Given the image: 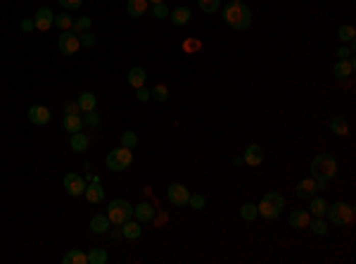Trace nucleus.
Returning a JSON list of instances; mask_svg holds the SVG:
<instances>
[{
    "label": "nucleus",
    "instance_id": "a878e982",
    "mask_svg": "<svg viewBox=\"0 0 356 264\" xmlns=\"http://www.w3.org/2000/svg\"><path fill=\"white\" fill-rule=\"evenodd\" d=\"M110 219H107V214H95L93 219H90V231L93 233H107V229H110Z\"/></svg>",
    "mask_w": 356,
    "mask_h": 264
},
{
    "label": "nucleus",
    "instance_id": "c85d7f7f",
    "mask_svg": "<svg viewBox=\"0 0 356 264\" xmlns=\"http://www.w3.org/2000/svg\"><path fill=\"white\" fill-rule=\"evenodd\" d=\"M62 264H88L86 262V252H81L79 248L69 250L64 257H62Z\"/></svg>",
    "mask_w": 356,
    "mask_h": 264
},
{
    "label": "nucleus",
    "instance_id": "f03ea898",
    "mask_svg": "<svg viewBox=\"0 0 356 264\" xmlns=\"http://www.w3.org/2000/svg\"><path fill=\"white\" fill-rule=\"evenodd\" d=\"M335 174H337V160L330 153H321L311 160V176L316 181H325L328 183L330 179H335Z\"/></svg>",
    "mask_w": 356,
    "mask_h": 264
},
{
    "label": "nucleus",
    "instance_id": "4468645a",
    "mask_svg": "<svg viewBox=\"0 0 356 264\" xmlns=\"http://www.w3.org/2000/svg\"><path fill=\"white\" fill-rule=\"evenodd\" d=\"M354 69H356V62L351 57H347V60H337L335 67H333V74H335V79L342 81V79H349L354 74Z\"/></svg>",
    "mask_w": 356,
    "mask_h": 264
},
{
    "label": "nucleus",
    "instance_id": "0eeeda50",
    "mask_svg": "<svg viewBox=\"0 0 356 264\" xmlns=\"http://www.w3.org/2000/svg\"><path fill=\"white\" fill-rule=\"evenodd\" d=\"M57 48H60L62 55H76L79 48H81V43H79V34H74L71 29L62 31L60 38H57Z\"/></svg>",
    "mask_w": 356,
    "mask_h": 264
},
{
    "label": "nucleus",
    "instance_id": "72a5a7b5",
    "mask_svg": "<svg viewBox=\"0 0 356 264\" xmlns=\"http://www.w3.org/2000/svg\"><path fill=\"white\" fill-rule=\"evenodd\" d=\"M197 5L205 14H214L221 7V0H197Z\"/></svg>",
    "mask_w": 356,
    "mask_h": 264
},
{
    "label": "nucleus",
    "instance_id": "7ed1b4c3",
    "mask_svg": "<svg viewBox=\"0 0 356 264\" xmlns=\"http://www.w3.org/2000/svg\"><path fill=\"white\" fill-rule=\"evenodd\" d=\"M257 209H259V217L278 219V217L283 214V209H285V198H283V193H278V190H268V193L259 200Z\"/></svg>",
    "mask_w": 356,
    "mask_h": 264
},
{
    "label": "nucleus",
    "instance_id": "a211bd4d",
    "mask_svg": "<svg viewBox=\"0 0 356 264\" xmlns=\"http://www.w3.org/2000/svg\"><path fill=\"white\" fill-rule=\"evenodd\" d=\"M330 131L335 133V136H340V138H344V136H349V122L342 114H335V117L330 119Z\"/></svg>",
    "mask_w": 356,
    "mask_h": 264
},
{
    "label": "nucleus",
    "instance_id": "ea45409f",
    "mask_svg": "<svg viewBox=\"0 0 356 264\" xmlns=\"http://www.w3.org/2000/svg\"><path fill=\"white\" fill-rule=\"evenodd\" d=\"M188 205H190L192 209H205L207 200H205V195H190V200H188Z\"/></svg>",
    "mask_w": 356,
    "mask_h": 264
},
{
    "label": "nucleus",
    "instance_id": "2eb2a0df",
    "mask_svg": "<svg viewBox=\"0 0 356 264\" xmlns=\"http://www.w3.org/2000/svg\"><path fill=\"white\" fill-rule=\"evenodd\" d=\"M288 222L292 229H307L309 222H311V214H309V209H295V212L288 217Z\"/></svg>",
    "mask_w": 356,
    "mask_h": 264
},
{
    "label": "nucleus",
    "instance_id": "4be33fe9",
    "mask_svg": "<svg viewBox=\"0 0 356 264\" xmlns=\"http://www.w3.org/2000/svg\"><path fill=\"white\" fill-rule=\"evenodd\" d=\"M83 195H86V200L93 202V205H97V202H103L105 198V190L100 183H90V186H86V190H83Z\"/></svg>",
    "mask_w": 356,
    "mask_h": 264
},
{
    "label": "nucleus",
    "instance_id": "e433bc0d",
    "mask_svg": "<svg viewBox=\"0 0 356 264\" xmlns=\"http://www.w3.org/2000/svg\"><path fill=\"white\" fill-rule=\"evenodd\" d=\"M90 29V17H79V19H74V24H71V31L74 34H83V31H88Z\"/></svg>",
    "mask_w": 356,
    "mask_h": 264
},
{
    "label": "nucleus",
    "instance_id": "a19ab883",
    "mask_svg": "<svg viewBox=\"0 0 356 264\" xmlns=\"http://www.w3.org/2000/svg\"><path fill=\"white\" fill-rule=\"evenodd\" d=\"M62 7H67V10H79L83 5V0H60Z\"/></svg>",
    "mask_w": 356,
    "mask_h": 264
},
{
    "label": "nucleus",
    "instance_id": "cd10ccee",
    "mask_svg": "<svg viewBox=\"0 0 356 264\" xmlns=\"http://www.w3.org/2000/svg\"><path fill=\"white\" fill-rule=\"evenodd\" d=\"M107 252L103 250V248H93L90 252H86V262L88 264H107Z\"/></svg>",
    "mask_w": 356,
    "mask_h": 264
},
{
    "label": "nucleus",
    "instance_id": "3c124183",
    "mask_svg": "<svg viewBox=\"0 0 356 264\" xmlns=\"http://www.w3.org/2000/svg\"><path fill=\"white\" fill-rule=\"evenodd\" d=\"M238 3H242V0H238Z\"/></svg>",
    "mask_w": 356,
    "mask_h": 264
},
{
    "label": "nucleus",
    "instance_id": "49530a36",
    "mask_svg": "<svg viewBox=\"0 0 356 264\" xmlns=\"http://www.w3.org/2000/svg\"><path fill=\"white\" fill-rule=\"evenodd\" d=\"M183 50H188V53H190V50H199V41H185Z\"/></svg>",
    "mask_w": 356,
    "mask_h": 264
},
{
    "label": "nucleus",
    "instance_id": "09e8293b",
    "mask_svg": "<svg viewBox=\"0 0 356 264\" xmlns=\"http://www.w3.org/2000/svg\"><path fill=\"white\" fill-rule=\"evenodd\" d=\"M233 164H235V167H242L245 162H242V157H233Z\"/></svg>",
    "mask_w": 356,
    "mask_h": 264
},
{
    "label": "nucleus",
    "instance_id": "6e6552de",
    "mask_svg": "<svg viewBox=\"0 0 356 264\" xmlns=\"http://www.w3.org/2000/svg\"><path fill=\"white\" fill-rule=\"evenodd\" d=\"M166 195H169V202H171L173 207H185L188 200H190V190L183 183H171L169 190H166Z\"/></svg>",
    "mask_w": 356,
    "mask_h": 264
},
{
    "label": "nucleus",
    "instance_id": "4c0bfd02",
    "mask_svg": "<svg viewBox=\"0 0 356 264\" xmlns=\"http://www.w3.org/2000/svg\"><path fill=\"white\" fill-rule=\"evenodd\" d=\"M121 146L129 148V150H133V148L138 146V136L133 131H123L121 133Z\"/></svg>",
    "mask_w": 356,
    "mask_h": 264
},
{
    "label": "nucleus",
    "instance_id": "8fccbe9b",
    "mask_svg": "<svg viewBox=\"0 0 356 264\" xmlns=\"http://www.w3.org/2000/svg\"><path fill=\"white\" fill-rule=\"evenodd\" d=\"M147 3H152V5H155V3H164V0H147Z\"/></svg>",
    "mask_w": 356,
    "mask_h": 264
},
{
    "label": "nucleus",
    "instance_id": "423d86ee",
    "mask_svg": "<svg viewBox=\"0 0 356 264\" xmlns=\"http://www.w3.org/2000/svg\"><path fill=\"white\" fill-rule=\"evenodd\" d=\"M325 214H328L330 224H335V226H347V224H351V219H354V205H349V202H333V205H328Z\"/></svg>",
    "mask_w": 356,
    "mask_h": 264
},
{
    "label": "nucleus",
    "instance_id": "37998d69",
    "mask_svg": "<svg viewBox=\"0 0 356 264\" xmlns=\"http://www.w3.org/2000/svg\"><path fill=\"white\" fill-rule=\"evenodd\" d=\"M86 124H88V126H97V124H100V117L95 114V110L86 112Z\"/></svg>",
    "mask_w": 356,
    "mask_h": 264
},
{
    "label": "nucleus",
    "instance_id": "b1692460",
    "mask_svg": "<svg viewBox=\"0 0 356 264\" xmlns=\"http://www.w3.org/2000/svg\"><path fill=\"white\" fill-rule=\"evenodd\" d=\"M145 79H147V74H145L143 67H133V69L129 71V86L131 88H140V86H145Z\"/></svg>",
    "mask_w": 356,
    "mask_h": 264
},
{
    "label": "nucleus",
    "instance_id": "ddd939ff",
    "mask_svg": "<svg viewBox=\"0 0 356 264\" xmlns=\"http://www.w3.org/2000/svg\"><path fill=\"white\" fill-rule=\"evenodd\" d=\"M34 24L38 31H48L50 27H55V12L50 7H38V12L34 17Z\"/></svg>",
    "mask_w": 356,
    "mask_h": 264
},
{
    "label": "nucleus",
    "instance_id": "393cba45",
    "mask_svg": "<svg viewBox=\"0 0 356 264\" xmlns=\"http://www.w3.org/2000/svg\"><path fill=\"white\" fill-rule=\"evenodd\" d=\"M76 105H79V110H81V112H93V110H95V105H97V98L93 95V93H88V90H86V93H81V95H79Z\"/></svg>",
    "mask_w": 356,
    "mask_h": 264
},
{
    "label": "nucleus",
    "instance_id": "dca6fc26",
    "mask_svg": "<svg viewBox=\"0 0 356 264\" xmlns=\"http://www.w3.org/2000/svg\"><path fill=\"white\" fill-rule=\"evenodd\" d=\"M121 236L129 238V241H138V238L143 236V226H140V222H133V219L123 222L121 224Z\"/></svg>",
    "mask_w": 356,
    "mask_h": 264
},
{
    "label": "nucleus",
    "instance_id": "9b49d317",
    "mask_svg": "<svg viewBox=\"0 0 356 264\" xmlns=\"http://www.w3.org/2000/svg\"><path fill=\"white\" fill-rule=\"evenodd\" d=\"M27 114H29V122L36 126H45V124H50V119H53V114H50V110L45 105H31Z\"/></svg>",
    "mask_w": 356,
    "mask_h": 264
},
{
    "label": "nucleus",
    "instance_id": "f257e3e1",
    "mask_svg": "<svg viewBox=\"0 0 356 264\" xmlns=\"http://www.w3.org/2000/svg\"><path fill=\"white\" fill-rule=\"evenodd\" d=\"M223 21H226L231 29H235V31L249 29L252 27V10H249L245 3L231 0V3L223 7Z\"/></svg>",
    "mask_w": 356,
    "mask_h": 264
},
{
    "label": "nucleus",
    "instance_id": "6ab92c4d",
    "mask_svg": "<svg viewBox=\"0 0 356 264\" xmlns=\"http://www.w3.org/2000/svg\"><path fill=\"white\" fill-rule=\"evenodd\" d=\"M147 0H129L126 3V12H129V17H133V19H140L145 12H147Z\"/></svg>",
    "mask_w": 356,
    "mask_h": 264
},
{
    "label": "nucleus",
    "instance_id": "c03bdc74",
    "mask_svg": "<svg viewBox=\"0 0 356 264\" xmlns=\"http://www.w3.org/2000/svg\"><path fill=\"white\" fill-rule=\"evenodd\" d=\"M354 55V53H351V48H347V45H340V48H337V57H340V60H347V57H351Z\"/></svg>",
    "mask_w": 356,
    "mask_h": 264
},
{
    "label": "nucleus",
    "instance_id": "a18cd8bd",
    "mask_svg": "<svg viewBox=\"0 0 356 264\" xmlns=\"http://www.w3.org/2000/svg\"><path fill=\"white\" fill-rule=\"evenodd\" d=\"M21 31H24V34H29V31H34L36 29V24H34V19H21Z\"/></svg>",
    "mask_w": 356,
    "mask_h": 264
},
{
    "label": "nucleus",
    "instance_id": "58836bf2",
    "mask_svg": "<svg viewBox=\"0 0 356 264\" xmlns=\"http://www.w3.org/2000/svg\"><path fill=\"white\" fill-rule=\"evenodd\" d=\"M79 43H81V48H93L95 45V34L93 31H83V34H79Z\"/></svg>",
    "mask_w": 356,
    "mask_h": 264
},
{
    "label": "nucleus",
    "instance_id": "412c9836",
    "mask_svg": "<svg viewBox=\"0 0 356 264\" xmlns=\"http://www.w3.org/2000/svg\"><path fill=\"white\" fill-rule=\"evenodd\" d=\"M309 200H311V205H309V214H311V217H325V209H328L325 198L314 195V198H309Z\"/></svg>",
    "mask_w": 356,
    "mask_h": 264
},
{
    "label": "nucleus",
    "instance_id": "5701e85b",
    "mask_svg": "<svg viewBox=\"0 0 356 264\" xmlns=\"http://www.w3.org/2000/svg\"><path fill=\"white\" fill-rule=\"evenodd\" d=\"M88 136L86 133H81V131H76V133H71V140H69V146H71V150H76V153H86L88 150Z\"/></svg>",
    "mask_w": 356,
    "mask_h": 264
},
{
    "label": "nucleus",
    "instance_id": "39448f33",
    "mask_svg": "<svg viewBox=\"0 0 356 264\" xmlns=\"http://www.w3.org/2000/svg\"><path fill=\"white\" fill-rule=\"evenodd\" d=\"M131 162H133V150H129V148H123V146L110 150L107 157H105V164H107L110 172H123V169L131 167Z\"/></svg>",
    "mask_w": 356,
    "mask_h": 264
},
{
    "label": "nucleus",
    "instance_id": "473e14b6",
    "mask_svg": "<svg viewBox=\"0 0 356 264\" xmlns=\"http://www.w3.org/2000/svg\"><path fill=\"white\" fill-rule=\"evenodd\" d=\"M150 98L152 100H157V103H166V100H169V88H166L164 84L155 86V88L150 90Z\"/></svg>",
    "mask_w": 356,
    "mask_h": 264
},
{
    "label": "nucleus",
    "instance_id": "f8f14e48",
    "mask_svg": "<svg viewBox=\"0 0 356 264\" xmlns=\"http://www.w3.org/2000/svg\"><path fill=\"white\" fill-rule=\"evenodd\" d=\"M264 148L259 143H252V146L245 148V153H242V162H245L247 167H259L261 162H264Z\"/></svg>",
    "mask_w": 356,
    "mask_h": 264
},
{
    "label": "nucleus",
    "instance_id": "79ce46f5",
    "mask_svg": "<svg viewBox=\"0 0 356 264\" xmlns=\"http://www.w3.org/2000/svg\"><path fill=\"white\" fill-rule=\"evenodd\" d=\"M136 98L140 103H147V100H150V90L145 88V86H140V88H136Z\"/></svg>",
    "mask_w": 356,
    "mask_h": 264
},
{
    "label": "nucleus",
    "instance_id": "c9c22d12",
    "mask_svg": "<svg viewBox=\"0 0 356 264\" xmlns=\"http://www.w3.org/2000/svg\"><path fill=\"white\" fill-rule=\"evenodd\" d=\"M169 14H171V10H169L164 3H155V5H152V17H155V19H166Z\"/></svg>",
    "mask_w": 356,
    "mask_h": 264
},
{
    "label": "nucleus",
    "instance_id": "1a4fd4ad",
    "mask_svg": "<svg viewBox=\"0 0 356 264\" xmlns=\"http://www.w3.org/2000/svg\"><path fill=\"white\" fill-rule=\"evenodd\" d=\"M318 190H325V181H316L314 176L311 179H301L297 183V195L299 198H314Z\"/></svg>",
    "mask_w": 356,
    "mask_h": 264
},
{
    "label": "nucleus",
    "instance_id": "7c9ffc66",
    "mask_svg": "<svg viewBox=\"0 0 356 264\" xmlns=\"http://www.w3.org/2000/svg\"><path fill=\"white\" fill-rule=\"evenodd\" d=\"M240 217H242L245 222H254V219L259 217V209H257V205H252V202H245V205L240 207Z\"/></svg>",
    "mask_w": 356,
    "mask_h": 264
},
{
    "label": "nucleus",
    "instance_id": "20e7f679",
    "mask_svg": "<svg viewBox=\"0 0 356 264\" xmlns=\"http://www.w3.org/2000/svg\"><path fill=\"white\" fill-rule=\"evenodd\" d=\"M107 219H110L114 226H121L123 222L133 219V205H131L129 200H123V198L112 200L110 205H107Z\"/></svg>",
    "mask_w": 356,
    "mask_h": 264
},
{
    "label": "nucleus",
    "instance_id": "de8ad7c7",
    "mask_svg": "<svg viewBox=\"0 0 356 264\" xmlns=\"http://www.w3.org/2000/svg\"><path fill=\"white\" fill-rule=\"evenodd\" d=\"M79 112V105H67V114H76Z\"/></svg>",
    "mask_w": 356,
    "mask_h": 264
},
{
    "label": "nucleus",
    "instance_id": "c756f323",
    "mask_svg": "<svg viewBox=\"0 0 356 264\" xmlns=\"http://www.w3.org/2000/svg\"><path fill=\"white\" fill-rule=\"evenodd\" d=\"M311 231H314L316 236H328V222L323 219V217H314L311 222H309Z\"/></svg>",
    "mask_w": 356,
    "mask_h": 264
},
{
    "label": "nucleus",
    "instance_id": "f3484780",
    "mask_svg": "<svg viewBox=\"0 0 356 264\" xmlns=\"http://www.w3.org/2000/svg\"><path fill=\"white\" fill-rule=\"evenodd\" d=\"M133 217H136L140 224L152 222V219H155V207H152L150 202H140V205L133 207Z\"/></svg>",
    "mask_w": 356,
    "mask_h": 264
},
{
    "label": "nucleus",
    "instance_id": "f704fd0d",
    "mask_svg": "<svg viewBox=\"0 0 356 264\" xmlns=\"http://www.w3.org/2000/svg\"><path fill=\"white\" fill-rule=\"evenodd\" d=\"M55 24H57V29H62V31H67V29H71V24H74V19H71V14H67V12H60V14H55Z\"/></svg>",
    "mask_w": 356,
    "mask_h": 264
},
{
    "label": "nucleus",
    "instance_id": "bb28decb",
    "mask_svg": "<svg viewBox=\"0 0 356 264\" xmlns=\"http://www.w3.org/2000/svg\"><path fill=\"white\" fill-rule=\"evenodd\" d=\"M62 126H64V131L76 133V131H81V129H83V122H81V117H79V114H67V117H64V122H62Z\"/></svg>",
    "mask_w": 356,
    "mask_h": 264
},
{
    "label": "nucleus",
    "instance_id": "2f4dec72",
    "mask_svg": "<svg viewBox=\"0 0 356 264\" xmlns=\"http://www.w3.org/2000/svg\"><path fill=\"white\" fill-rule=\"evenodd\" d=\"M337 36H340L342 43H351L356 38V29L351 27V24H342V27L337 29Z\"/></svg>",
    "mask_w": 356,
    "mask_h": 264
},
{
    "label": "nucleus",
    "instance_id": "aec40b11",
    "mask_svg": "<svg viewBox=\"0 0 356 264\" xmlns=\"http://www.w3.org/2000/svg\"><path fill=\"white\" fill-rule=\"evenodd\" d=\"M169 17H171V21L176 24V27H185V24L192 19V12H190V7L181 5V7H176V10H171Z\"/></svg>",
    "mask_w": 356,
    "mask_h": 264
},
{
    "label": "nucleus",
    "instance_id": "9d476101",
    "mask_svg": "<svg viewBox=\"0 0 356 264\" xmlns=\"http://www.w3.org/2000/svg\"><path fill=\"white\" fill-rule=\"evenodd\" d=\"M64 190H67L69 195H83V190H86V179H83L81 174H74V172H69V174H64Z\"/></svg>",
    "mask_w": 356,
    "mask_h": 264
}]
</instances>
